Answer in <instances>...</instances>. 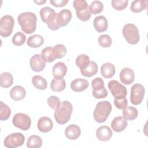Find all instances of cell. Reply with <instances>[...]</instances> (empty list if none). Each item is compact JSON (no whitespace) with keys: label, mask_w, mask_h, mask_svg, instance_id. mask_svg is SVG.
I'll return each mask as SVG.
<instances>
[{"label":"cell","mask_w":148,"mask_h":148,"mask_svg":"<svg viewBox=\"0 0 148 148\" xmlns=\"http://www.w3.org/2000/svg\"><path fill=\"white\" fill-rule=\"evenodd\" d=\"M13 83V77L12 75L8 72H3L0 76V85L3 88L10 87Z\"/></svg>","instance_id":"obj_28"},{"label":"cell","mask_w":148,"mask_h":148,"mask_svg":"<svg viewBox=\"0 0 148 148\" xmlns=\"http://www.w3.org/2000/svg\"><path fill=\"white\" fill-rule=\"evenodd\" d=\"M14 25V21L12 16L7 14L2 16L0 20V35L5 38L10 36Z\"/></svg>","instance_id":"obj_8"},{"label":"cell","mask_w":148,"mask_h":148,"mask_svg":"<svg viewBox=\"0 0 148 148\" xmlns=\"http://www.w3.org/2000/svg\"><path fill=\"white\" fill-rule=\"evenodd\" d=\"M11 114V110L10 108L5 104L2 101L0 102V120H6Z\"/></svg>","instance_id":"obj_36"},{"label":"cell","mask_w":148,"mask_h":148,"mask_svg":"<svg viewBox=\"0 0 148 148\" xmlns=\"http://www.w3.org/2000/svg\"><path fill=\"white\" fill-rule=\"evenodd\" d=\"M113 133L110 128L106 125L99 127L96 130V136L98 140L101 141H108L111 139Z\"/></svg>","instance_id":"obj_17"},{"label":"cell","mask_w":148,"mask_h":148,"mask_svg":"<svg viewBox=\"0 0 148 148\" xmlns=\"http://www.w3.org/2000/svg\"><path fill=\"white\" fill-rule=\"evenodd\" d=\"M73 110L72 103L68 101H62L58 108L55 110L54 119L59 124L66 123L69 119Z\"/></svg>","instance_id":"obj_2"},{"label":"cell","mask_w":148,"mask_h":148,"mask_svg":"<svg viewBox=\"0 0 148 148\" xmlns=\"http://www.w3.org/2000/svg\"><path fill=\"white\" fill-rule=\"evenodd\" d=\"M128 125L127 121L121 116H117L113 119L111 123L112 130L117 132L124 131Z\"/></svg>","instance_id":"obj_20"},{"label":"cell","mask_w":148,"mask_h":148,"mask_svg":"<svg viewBox=\"0 0 148 148\" xmlns=\"http://www.w3.org/2000/svg\"><path fill=\"white\" fill-rule=\"evenodd\" d=\"M120 79L121 83L129 85L131 84L135 79V75L133 70L130 68H124L120 73Z\"/></svg>","instance_id":"obj_15"},{"label":"cell","mask_w":148,"mask_h":148,"mask_svg":"<svg viewBox=\"0 0 148 148\" xmlns=\"http://www.w3.org/2000/svg\"><path fill=\"white\" fill-rule=\"evenodd\" d=\"M42 145V140L41 138L35 135L29 136L27 142V146L28 148H39Z\"/></svg>","instance_id":"obj_33"},{"label":"cell","mask_w":148,"mask_h":148,"mask_svg":"<svg viewBox=\"0 0 148 148\" xmlns=\"http://www.w3.org/2000/svg\"><path fill=\"white\" fill-rule=\"evenodd\" d=\"M89 8L91 13L97 14L103 10V5L100 1H94L90 3Z\"/></svg>","instance_id":"obj_38"},{"label":"cell","mask_w":148,"mask_h":148,"mask_svg":"<svg viewBox=\"0 0 148 148\" xmlns=\"http://www.w3.org/2000/svg\"><path fill=\"white\" fill-rule=\"evenodd\" d=\"M17 21L24 32L31 34L36 30L37 18L35 13L31 12L21 13L18 16Z\"/></svg>","instance_id":"obj_1"},{"label":"cell","mask_w":148,"mask_h":148,"mask_svg":"<svg viewBox=\"0 0 148 148\" xmlns=\"http://www.w3.org/2000/svg\"><path fill=\"white\" fill-rule=\"evenodd\" d=\"M99 45L102 47H109L111 46L112 40L110 36L107 34L100 35L98 39Z\"/></svg>","instance_id":"obj_39"},{"label":"cell","mask_w":148,"mask_h":148,"mask_svg":"<svg viewBox=\"0 0 148 148\" xmlns=\"http://www.w3.org/2000/svg\"><path fill=\"white\" fill-rule=\"evenodd\" d=\"M25 141L24 135L20 132L12 133L4 139V145L8 148H16L22 146Z\"/></svg>","instance_id":"obj_10"},{"label":"cell","mask_w":148,"mask_h":148,"mask_svg":"<svg viewBox=\"0 0 148 148\" xmlns=\"http://www.w3.org/2000/svg\"><path fill=\"white\" fill-rule=\"evenodd\" d=\"M89 86L88 82L82 78L76 79L72 81L71 83V89L75 92H80L85 90Z\"/></svg>","instance_id":"obj_22"},{"label":"cell","mask_w":148,"mask_h":148,"mask_svg":"<svg viewBox=\"0 0 148 148\" xmlns=\"http://www.w3.org/2000/svg\"><path fill=\"white\" fill-rule=\"evenodd\" d=\"M50 3L56 7H62L68 2V0H50Z\"/></svg>","instance_id":"obj_43"},{"label":"cell","mask_w":148,"mask_h":148,"mask_svg":"<svg viewBox=\"0 0 148 148\" xmlns=\"http://www.w3.org/2000/svg\"><path fill=\"white\" fill-rule=\"evenodd\" d=\"M44 43V38L40 35H34L28 38L27 44L32 48H37L41 46Z\"/></svg>","instance_id":"obj_25"},{"label":"cell","mask_w":148,"mask_h":148,"mask_svg":"<svg viewBox=\"0 0 148 148\" xmlns=\"http://www.w3.org/2000/svg\"><path fill=\"white\" fill-rule=\"evenodd\" d=\"M93 25L95 29L98 32H105L108 28V20L103 16H98L95 17L93 21Z\"/></svg>","instance_id":"obj_19"},{"label":"cell","mask_w":148,"mask_h":148,"mask_svg":"<svg viewBox=\"0 0 148 148\" xmlns=\"http://www.w3.org/2000/svg\"><path fill=\"white\" fill-rule=\"evenodd\" d=\"M147 0H136L132 2L130 6L131 10L134 13H139L147 9Z\"/></svg>","instance_id":"obj_26"},{"label":"cell","mask_w":148,"mask_h":148,"mask_svg":"<svg viewBox=\"0 0 148 148\" xmlns=\"http://www.w3.org/2000/svg\"><path fill=\"white\" fill-rule=\"evenodd\" d=\"M81 134L80 128L76 124L68 125L65 130V136L70 140L77 139Z\"/></svg>","instance_id":"obj_21"},{"label":"cell","mask_w":148,"mask_h":148,"mask_svg":"<svg viewBox=\"0 0 148 148\" xmlns=\"http://www.w3.org/2000/svg\"><path fill=\"white\" fill-rule=\"evenodd\" d=\"M46 2V1L45 0V1H34V2L35 3H37V4H38V5H42V4H43V3H45Z\"/></svg>","instance_id":"obj_44"},{"label":"cell","mask_w":148,"mask_h":148,"mask_svg":"<svg viewBox=\"0 0 148 148\" xmlns=\"http://www.w3.org/2000/svg\"><path fill=\"white\" fill-rule=\"evenodd\" d=\"M101 75L106 79L111 78L115 74L114 65L110 62H106L102 65L101 68Z\"/></svg>","instance_id":"obj_24"},{"label":"cell","mask_w":148,"mask_h":148,"mask_svg":"<svg viewBox=\"0 0 148 148\" xmlns=\"http://www.w3.org/2000/svg\"><path fill=\"white\" fill-rule=\"evenodd\" d=\"M98 72V65L97 63L94 61H90L88 66L84 69L80 70V72L82 75L90 77L94 75H95Z\"/></svg>","instance_id":"obj_30"},{"label":"cell","mask_w":148,"mask_h":148,"mask_svg":"<svg viewBox=\"0 0 148 148\" xmlns=\"http://www.w3.org/2000/svg\"><path fill=\"white\" fill-rule=\"evenodd\" d=\"M122 33L128 43L136 45L139 42L140 36L138 29L135 25L131 23L125 24L123 28Z\"/></svg>","instance_id":"obj_6"},{"label":"cell","mask_w":148,"mask_h":148,"mask_svg":"<svg viewBox=\"0 0 148 148\" xmlns=\"http://www.w3.org/2000/svg\"><path fill=\"white\" fill-rule=\"evenodd\" d=\"M67 72V66L63 62H58L54 64L52 69V73L55 79H61Z\"/></svg>","instance_id":"obj_18"},{"label":"cell","mask_w":148,"mask_h":148,"mask_svg":"<svg viewBox=\"0 0 148 148\" xmlns=\"http://www.w3.org/2000/svg\"><path fill=\"white\" fill-rule=\"evenodd\" d=\"M108 87L114 99L124 98L127 94L126 87L116 80L109 81Z\"/></svg>","instance_id":"obj_9"},{"label":"cell","mask_w":148,"mask_h":148,"mask_svg":"<svg viewBox=\"0 0 148 148\" xmlns=\"http://www.w3.org/2000/svg\"><path fill=\"white\" fill-rule=\"evenodd\" d=\"M67 52L66 47L62 44H58L53 47V54L55 59H60L64 57Z\"/></svg>","instance_id":"obj_34"},{"label":"cell","mask_w":148,"mask_h":148,"mask_svg":"<svg viewBox=\"0 0 148 148\" xmlns=\"http://www.w3.org/2000/svg\"><path fill=\"white\" fill-rule=\"evenodd\" d=\"M72 12L69 9H62L57 14V23L60 27L66 25L72 18Z\"/></svg>","instance_id":"obj_14"},{"label":"cell","mask_w":148,"mask_h":148,"mask_svg":"<svg viewBox=\"0 0 148 148\" xmlns=\"http://www.w3.org/2000/svg\"><path fill=\"white\" fill-rule=\"evenodd\" d=\"M39 14L42 20L47 24L50 29L56 31L60 28L56 21L57 13L53 9L48 6L44 7L40 10Z\"/></svg>","instance_id":"obj_4"},{"label":"cell","mask_w":148,"mask_h":148,"mask_svg":"<svg viewBox=\"0 0 148 148\" xmlns=\"http://www.w3.org/2000/svg\"><path fill=\"white\" fill-rule=\"evenodd\" d=\"M145 90L144 87L139 83L134 84L131 88L130 101L132 104L138 105L140 104L144 98Z\"/></svg>","instance_id":"obj_12"},{"label":"cell","mask_w":148,"mask_h":148,"mask_svg":"<svg viewBox=\"0 0 148 148\" xmlns=\"http://www.w3.org/2000/svg\"><path fill=\"white\" fill-rule=\"evenodd\" d=\"M26 40V36L21 32H16L13 36L12 41L15 46H21L24 43Z\"/></svg>","instance_id":"obj_37"},{"label":"cell","mask_w":148,"mask_h":148,"mask_svg":"<svg viewBox=\"0 0 148 148\" xmlns=\"http://www.w3.org/2000/svg\"><path fill=\"white\" fill-rule=\"evenodd\" d=\"M66 87V82L63 79H53L50 83V88L51 90L56 92H60L63 91Z\"/></svg>","instance_id":"obj_31"},{"label":"cell","mask_w":148,"mask_h":148,"mask_svg":"<svg viewBox=\"0 0 148 148\" xmlns=\"http://www.w3.org/2000/svg\"><path fill=\"white\" fill-rule=\"evenodd\" d=\"M114 103L117 109H123L127 106L128 101L125 97L121 99H114Z\"/></svg>","instance_id":"obj_42"},{"label":"cell","mask_w":148,"mask_h":148,"mask_svg":"<svg viewBox=\"0 0 148 148\" xmlns=\"http://www.w3.org/2000/svg\"><path fill=\"white\" fill-rule=\"evenodd\" d=\"M47 102L50 108L54 110H57L61 104L60 99L54 95H51L49 97L47 100Z\"/></svg>","instance_id":"obj_41"},{"label":"cell","mask_w":148,"mask_h":148,"mask_svg":"<svg viewBox=\"0 0 148 148\" xmlns=\"http://www.w3.org/2000/svg\"><path fill=\"white\" fill-rule=\"evenodd\" d=\"M37 127L39 131L46 133L52 130L53 127V123L52 120L49 117L43 116L38 120Z\"/></svg>","instance_id":"obj_16"},{"label":"cell","mask_w":148,"mask_h":148,"mask_svg":"<svg viewBox=\"0 0 148 148\" xmlns=\"http://www.w3.org/2000/svg\"><path fill=\"white\" fill-rule=\"evenodd\" d=\"M10 95L12 99L18 101L24 99L26 95V90L21 86H15L10 91Z\"/></svg>","instance_id":"obj_23"},{"label":"cell","mask_w":148,"mask_h":148,"mask_svg":"<svg viewBox=\"0 0 148 148\" xmlns=\"http://www.w3.org/2000/svg\"><path fill=\"white\" fill-rule=\"evenodd\" d=\"M92 95L95 98L101 99L108 95V92L104 86V82L102 78L98 77L94 79L91 82Z\"/></svg>","instance_id":"obj_7"},{"label":"cell","mask_w":148,"mask_h":148,"mask_svg":"<svg viewBox=\"0 0 148 148\" xmlns=\"http://www.w3.org/2000/svg\"><path fill=\"white\" fill-rule=\"evenodd\" d=\"M73 6L76 9V16L80 20L86 21L90 18L91 13L87 2L85 0L74 1L73 2Z\"/></svg>","instance_id":"obj_5"},{"label":"cell","mask_w":148,"mask_h":148,"mask_svg":"<svg viewBox=\"0 0 148 148\" xmlns=\"http://www.w3.org/2000/svg\"><path fill=\"white\" fill-rule=\"evenodd\" d=\"M41 57L45 62H51L55 58L53 54V47L50 46L45 47L41 51Z\"/></svg>","instance_id":"obj_35"},{"label":"cell","mask_w":148,"mask_h":148,"mask_svg":"<svg viewBox=\"0 0 148 148\" xmlns=\"http://www.w3.org/2000/svg\"><path fill=\"white\" fill-rule=\"evenodd\" d=\"M112 109L110 103L107 101H103L97 103L93 112L94 119L96 122L102 123L108 119Z\"/></svg>","instance_id":"obj_3"},{"label":"cell","mask_w":148,"mask_h":148,"mask_svg":"<svg viewBox=\"0 0 148 148\" xmlns=\"http://www.w3.org/2000/svg\"><path fill=\"white\" fill-rule=\"evenodd\" d=\"M12 123L17 128L23 131H27L31 127V120L30 117L27 114L23 113H18L13 116Z\"/></svg>","instance_id":"obj_11"},{"label":"cell","mask_w":148,"mask_h":148,"mask_svg":"<svg viewBox=\"0 0 148 148\" xmlns=\"http://www.w3.org/2000/svg\"><path fill=\"white\" fill-rule=\"evenodd\" d=\"M33 86L37 89L43 90L47 87V82L46 80L40 75H35L31 80Z\"/></svg>","instance_id":"obj_29"},{"label":"cell","mask_w":148,"mask_h":148,"mask_svg":"<svg viewBox=\"0 0 148 148\" xmlns=\"http://www.w3.org/2000/svg\"><path fill=\"white\" fill-rule=\"evenodd\" d=\"M112 7L117 10H122L127 8L128 1L127 0H112Z\"/></svg>","instance_id":"obj_40"},{"label":"cell","mask_w":148,"mask_h":148,"mask_svg":"<svg viewBox=\"0 0 148 148\" xmlns=\"http://www.w3.org/2000/svg\"><path fill=\"white\" fill-rule=\"evenodd\" d=\"M90 62V57L84 54L78 56L76 59V65L80 69L86 68Z\"/></svg>","instance_id":"obj_32"},{"label":"cell","mask_w":148,"mask_h":148,"mask_svg":"<svg viewBox=\"0 0 148 148\" xmlns=\"http://www.w3.org/2000/svg\"><path fill=\"white\" fill-rule=\"evenodd\" d=\"M31 68L34 72H40L43 71L45 67V62L41 57L39 54H36L32 56L29 61Z\"/></svg>","instance_id":"obj_13"},{"label":"cell","mask_w":148,"mask_h":148,"mask_svg":"<svg viewBox=\"0 0 148 148\" xmlns=\"http://www.w3.org/2000/svg\"><path fill=\"white\" fill-rule=\"evenodd\" d=\"M123 117L126 120H133L135 119L138 114L137 109L132 106H126L123 109Z\"/></svg>","instance_id":"obj_27"}]
</instances>
